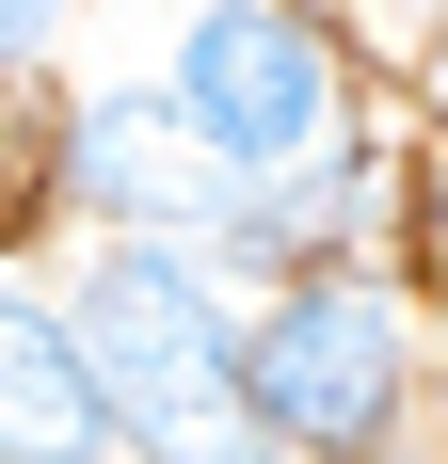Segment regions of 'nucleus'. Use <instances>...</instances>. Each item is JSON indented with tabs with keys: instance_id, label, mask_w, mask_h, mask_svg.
I'll list each match as a JSON object with an SVG mask.
<instances>
[{
	"instance_id": "6e6552de",
	"label": "nucleus",
	"mask_w": 448,
	"mask_h": 464,
	"mask_svg": "<svg viewBox=\"0 0 448 464\" xmlns=\"http://www.w3.org/2000/svg\"><path fill=\"white\" fill-rule=\"evenodd\" d=\"M433 464H448V449H433Z\"/></svg>"
},
{
	"instance_id": "423d86ee",
	"label": "nucleus",
	"mask_w": 448,
	"mask_h": 464,
	"mask_svg": "<svg viewBox=\"0 0 448 464\" xmlns=\"http://www.w3.org/2000/svg\"><path fill=\"white\" fill-rule=\"evenodd\" d=\"M336 16H353V48L385 33V48H416V33H448V0H336Z\"/></svg>"
},
{
	"instance_id": "f03ea898",
	"label": "nucleus",
	"mask_w": 448,
	"mask_h": 464,
	"mask_svg": "<svg viewBox=\"0 0 448 464\" xmlns=\"http://www.w3.org/2000/svg\"><path fill=\"white\" fill-rule=\"evenodd\" d=\"M433 369H448V321L385 256H320V273L240 288V384H257V432L288 464H416Z\"/></svg>"
},
{
	"instance_id": "0eeeda50",
	"label": "nucleus",
	"mask_w": 448,
	"mask_h": 464,
	"mask_svg": "<svg viewBox=\"0 0 448 464\" xmlns=\"http://www.w3.org/2000/svg\"><path fill=\"white\" fill-rule=\"evenodd\" d=\"M401 96H416V129H448V33H416V48H401Z\"/></svg>"
},
{
	"instance_id": "7ed1b4c3",
	"label": "nucleus",
	"mask_w": 448,
	"mask_h": 464,
	"mask_svg": "<svg viewBox=\"0 0 448 464\" xmlns=\"http://www.w3.org/2000/svg\"><path fill=\"white\" fill-rule=\"evenodd\" d=\"M64 321H81L112 464H288V449L257 432V384H240V288H224L209 256L81 240V256H64Z\"/></svg>"
},
{
	"instance_id": "f257e3e1",
	"label": "nucleus",
	"mask_w": 448,
	"mask_h": 464,
	"mask_svg": "<svg viewBox=\"0 0 448 464\" xmlns=\"http://www.w3.org/2000/svg\"><path fill=\"white\" fill-rule=\"evenodd\" d=\"M129 81L177 112V144L224 192H305L385 160V81L336 0H161V48Z\"/></svg>"
},
{
	"instance_id": "39448f33",
	"label": "nucleus",
	"mask_w": 448,
	"mask_h": 464,
	"mask_svg": "<svg viewBox=\"0 0 448 464\" xmlns=\"http://www.w3.org/2000/svg\"><path fill=\"white\" fill-rule=\"evenodd\" d=\"M64 48H81V0H0V112H33Z\"/></svg>"
},
{
	"instance_id": "20e7f679",
	"label": "nucleus",
	"mask_w": 448,
	"mask_h": 464,
	"mask_svg": "<svg viewBox=\"0 0 448 464\" xmlns=\"http://www.w3.org/2000/svg\"><path fill=\"white\" fill-rule=\"evenodd\" d=\"M0 464H112L64 273H33V256H0Z\"/></svg>"
}]
</instances>
